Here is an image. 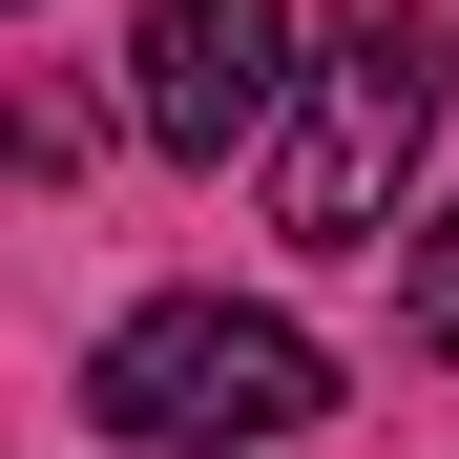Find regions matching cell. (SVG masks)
I'll list each match as a JSON object with an SVG mask.
<instances>
[{
  "mask_svg": "<svg viewBox=\"0 0 459 459\" xmlns=\"http://www.w3.org/2000/svg\"><path fill=\"white\" fill-rule=\"evenodd\" d=\"M292 0H146V42H126V105L168 168H272V126H292Z\"/></svg>",
  "mask_w": 459,
  "mask_h": 459,
  "instance_id": "3957f363",
  "label": "cell"
},
{
  "mask_svg": "<svg viewBox=\"0 0 459 459\" xmlns=\"http://www.w3.org/2000/svg\"><path fill=\"white\" fill-rule=\"evenodd\" d=\"M84 418L146 438V459H292L334 418V355L292 314H251V292H146V314L84 355Z\"/></svg>",
  "mask_w": 459,
  "mask_h": 459,
  "instance_id": "7a4b0ae2",
  "label": "cell"
},
{
  "mask_svg": "<svg viewBox=\"0 0 459 459\" xmlns=\"http://www.w3.org/2000/svg\"><path fill=\"white\" fill-rule=\"evenodd\" d=\"M459 105V42L418 0H334L314 42H292V126H272V230L292 251H397V188Z\"/></svg>",
  "mask_w": 459,
  "mask_h": 459,
  "instance_id": "6da1fadb",
  "label": "cell"
},
{
  "mask_svg": "<svg viewBox=\"0 0 459 459\" xmlns=\"http://www.w3.org/2000/svg\"><path fill=\"white\" fill-rule=\"evenodd\" d=\"M84 146H105V126L63 105V84H22V105H0V168H84Z\"/></svg>",
  "mask_w": 459,
  "mask_h": 459,
  "instance_id": "5b68a950",
  "label": "cell"
},
{
  "mask_svg": "<svg viewBox=\"0 0 459 459\" xmlns=\"http://www.w3.org/2000/svg\"><path fill=\"white\" fill-rule=\"evenodd\" d=\"M397 334H418V355H459V209H418V230H397Z\"/></svg>",
  "mask_w": 459,
  "mask_h": 459,
  "instance_id": "277c9868",
  "label": "cell"
}]
</instances>
